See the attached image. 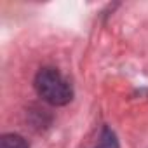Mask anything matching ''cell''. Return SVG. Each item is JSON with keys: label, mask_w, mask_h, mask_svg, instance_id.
Returning a JSON list of instances; mask_svg holds the SVG:
<instances>
[{"label": "cell", "mask_w": 148, "mask_h": 148, "mask_svg": "<svg viewBox=\"0 0 148 148\" xmlns=\"http://www.w3.org/2000/svg\"><path fill=\"white\" fill-rule=\"evenodd\" d=\"M96 148H119V141H117L115 134L108 127L103 129L101 138H99V143L96 145Z\"/></svg>", "instance_id": "3957f363"}, {"label": "cell", "mask_w": 148, "mask_h": 148, "mask_svg": "<svg viewBox=\"0 0 148 148\" xmlns=\"http://www.w3.org/2000/svg\"><path fill=\"white\" fill-rule=\"evenodd\" d=\"M0 148H28V143L19 134H4L0 139Z\"/></svg>", "instance_id": "7a4b0ae2"}, {"label": "cell", "mask_w": 148, "mask_h": 148, "mask_svg": "<svg viewBox=\"0 0 148 148\" xmlns=\"http://www.w3.org/2000/svg\"><path fill=\"white\" fill-rule=\"evenodd\" d=\"M35 89H37L38 96L44 101H47L51 105H56V106L66 105L73 96L71 84L56 68H42L37 73Z\"/></svg>", "instance_id": "6da1fadb"}]
</instances>
